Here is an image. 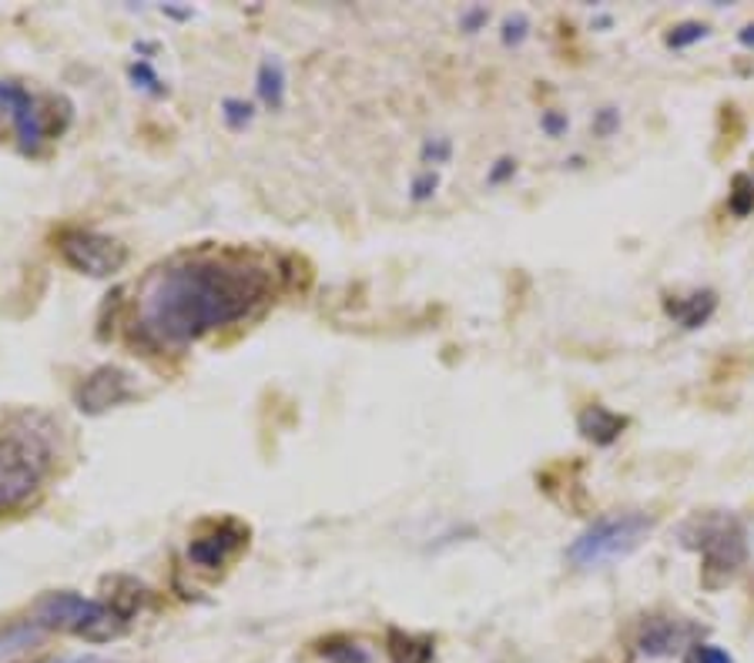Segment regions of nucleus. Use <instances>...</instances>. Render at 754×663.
Segmentation results:
<instances>
[{
	"mask_svg": "<svg viewBox=\"0 0 754 663\" xmlns=\"http://www.w3.org/2000/svg\"><path fill=\"white\" fill-rule=\"evenodd\" d=\"M276 289V272L248 251H201L155 269L138 292L142 339L181 349L209 332L258 312Z\"/></svg>",
	"mask_w": 754,
	"mask_h": 663,
	"instance_id": "nucleus-1",
	"label": "nucleus"
},
{
	"mask_svg": "<svg viewBox=\"0 0 754 663\" xmlns=\"http://www.w3.org/2000/svg\"><path fill=\"white\" fill-rule=\"evenodd\" d=\"M54 470V436L34 416L0 423V513L24 506Z\"/></svg>",
	"mask_w": 754,
	"mask_h": 663,
	"instance_id": "nucleus-2",
	"label": "nucleus"
},
{
	"mask_svg": "<svg viewBox=\"0 0 754 663\" xmlns=\"http://www.w3.org/2000/svg\"><path fill=\"white\" fill-rule=\"evenodd\" d=\"M677 540L684 550L701 557V580L708 589H718L734 573H741L751 553L744 522L734 513H721V509L688 516L677 529Z\"/></svg>",
	"mask_w": 754,
	"mask_h": 663,
	"instance_id": "nucleus-3",
	"label": "nucleus"
},
{
	"mask_svg": "<svg viewBox=\"0 0 754 663\" xmlns=\"http://www.w3.org/2000/svg\"><path fill=\"white\" fill-rule=\"evenodd\" d=\"M654 533V519L647 513H613L594 519L584 533L567 547V563L577 570H600L607 563L628 560Z\"/></svg>",
	"mask_w": 754,
	"mask_h": 663,
	"instance_id": "nucleus-4",
	"label": "nucleus"
},
{
	"mask_svg": "<svg viewBox=\"0 0 754 663\" xmlns=\"http://www.w3.org/2000/svg\"><path fill=\"white\" fill-rule=\"evenodd\" d=\"M31 620H37L47 633L64 630L91 643H108L127 630V620L118 610H111L104 600H91V596L71 589L44 593L31 610Z\"/></svg>",
	"mask_w": 754,
	"mask_h": 663,
	"instance_id": "nucleus-5",
	"label": "nucleus"
},
{
	"mask_svg": "<svg viewBox=\"0 0 754 663\" xmlns=\"http://www.w3.org/2000/svg\"><path fill=\"white\" fill-rule=\"evenodd\" d=\"M57 251L75 272L91 276V279L118 276L127 265V248L118 238L91 232V228H64L57 235Z\"/></svg>",
	"mask_w": 754,
	"mask_h": 663,
	"instance_id": "nucleus-6",
	"label": "nucleus"
},
{
	"mask_svg": "<svg viewBox=\"0 0 754 663\" xmlns=\"http://www.w3.org/2000/svg\"><path fill=\"white\" fill-rule=\"evenodd\" d=\"M248 547V526L235 516L201 522L198 533L188 540V563L204 573H219Z\"/></svg>",
	"mask_w": 754,
	"mask_h": 663,
	"instance_id": "nucleus-7",
	"label": "nucleus"
},
{
	"mask_svg": "<svg viewBox=\"0 0 754 663\" xmlns=\"http://www.w3.org/2000/svg\"><path fill=\"white\" fill-rule=\"evenodd\" d=\"M0 94H4L8 101V117L14 124V135H18V148L24 155H37L41 145L47 142V135H54V131H60L64 124H57V117H47V111L41 108V101L14 85V81H0Z\"/></svg>",
	"mask_w": 754,
	"mask_h": 663,
	"instance_id": "nucleus-8",
	"label": "nucleus"
},
{
	"mask_svg": "<svg viewBox=\"0 0 754 663\" xmlns=\"http://www.w3.org/2000/svg\"><path fill=\"white\" fill-rule=\"evenodd\" d=\"M138 389H134V375L118 369V366H101L95 369L81 385H78V409L88 416H101L121 403H131Z\"/></svg>",
	"mask_w": 754,
	"mask_h": 663,
	"instance_id": "nucleus-9",
	"label": "nucleus"
},
{
	"mask_svg": "<svg viewBox=\"0 0 754 663\" xmlns=\"http://www.w3.org/2000/svg\"><path fill=\"white\" fill-rule=\"evenodd\" d=\"M695 633L691 623L684 620H670V617H651L641 623L637 630V653L647 660H661V656H674L688 637Z\"/></svg>",
	"mask_w": 754,
	"mask_h": 663,
	"instance_id": "nucleus-10",
	"label": "nucleus"
},
{
	"mask_svg": "<svg viewBox=\"0 0 754 663\" xmlns=\"http://www.w3.org/2000/svg\"><path fill=\"white\" fill-rule=\"evenodd\" d=\"M718 308V292L711 289H695L691 295H667L664 299V312L674 325H680L684 332H695L701 325H708V318Z\"/></svg>",
	"mask_w": 754,
	"mask_h": 663,
	"instance_id": "nucleus-11",
	"label": "nucleus"
},
{
	"mask_svg": "<svg viewBox=\"0 0 754 663\" xmlns=\"http://www.w3.org/2000/svg\"><path fill=\"white\" fill-rule=\"evenodd\" d=\"M628 426H631L628 416L613 413V409H607V406H600V403L587 406V409L577 416V432H580L587 442H594V446H613L617 439L624 436Z\"/></svg>",
	"mask_w": 754,
	"mask_h": 663,
	"instance_id": "nucleus-12",
	"label": "nucleus"
},
{
	"mask_svg": "<svg viewBox=\"0 0 754 663\" xmlns=\"http://www.w3.org/2000/svg\"><path fill=\"white\" fill-rule=\"evenodd\" d=\"M148 600H152V589L145 583H138L134 576H114L111 580V593L104 596V604L111 610H118L127 623L148 607Z\"/></svg>",
	"mask_w": 754,
	"mask_h": 663,
	"instance_id": "nucleus-13",
	"label": "nucleus"
},
{
	"mask_svg": "<svg viewBox=\"0 0 754 663\" xmlns=\"http://www.w3.org/2000/svg\"><path fill=\"white\" fill-rule=\"evenodd\" d=\"M44 627L37 623V620H14V623H4L0 627V663L4 660H14L18 653H24V650H31V647H37L41 640H44Z\"/></svg>",
	"mask_w": 754,
	"mask_h": 663,
	"instance_id": "nucleus-14",
	"label": "nucleus"
},
{
	"mask_svg": "<svg viewBox=\"0 0 754 663\" xmlns=\"http://www.w3.org/2000/svg\"><path fill=\"white\" fill-rule=\"evenodd\" d=\"M315 653L329 663H373V650L350 633H332L315 643Z\"/></svg>",
	"mask_w": 754,
	"mask_h": 663,
	"instance_id": "nucleus-15",
	"label": "nucleus"
},
{
	"mask_svg": "<svg viewBox=\"0 0 754 663\" xmlns=\"http://www.w3.org/2000/svg\"><path fill=\"white\" fill-rule=\"evenodd\" d=\"M389 663H430L433 660V640L430 637H413L402 630H389L386 637Z\"/></svg>",
	"mask_w": 754,
	"mask_h": 663,
	"instance_id": "nucleus-16",
	"label": "nucleus"
},
{
	"mask_svg": "<svg viewBox=\"0 0 754 663\" xmlns=\"http://www.w3.org/2000/svg\"><path fill=\"white\" fill-rule=\"evenodd\" d=\"M255 88H258L262 104H268V108H282V101H286V68H282V60L265 57V60L258 64Z\"/></svg>",
	"mask_w": 754,
	"mask_h": 663,
	"instance_id": "nucleus-17",
	"label": "nucleus"
},
{
	"mask_svg": "<svg viewBox=\"0 0 754 663\" xmlns=\"http://www.w3.org/2000/svg\"><path fill=\"white\" fill-rule=\"evenodd\" d=\"M728 209L734 218H747L754 212V175L738 171L731 178V191H728Z\"/></svg>",
	"mask_w": 754,
	"mask_h": 663,
	"instance_id": "nucleus-18",
	"label": "nucleus"
},
{
	"mask_svg": "<svg viewBox=\"0 0 754 663\" xmlns=\"http://www.w3.org/2000/svg\"><path fill=\"white\" fill-rule=\"evenodd\" d=\"M708 34H711V31H708V24H701V21H680V24H674V27L664 34V44H667L670 50H684V47L701 44Z\"/></svg>",
	"mask_w": 754,
	"mask_h": 663,
	"instance_id": "nucleus-19",
	"label": "nucleus"
},
{
	"mask_svg": "<svg viewBox=\"0 0 754 663\" xmlns=\"http://www.w3.org/2000/svg\"><path fill=\"white\" fill-rule=\"evenodd\" d=\"M127 78L134 81V88H142V91H148V94H155V98H162L168 88L162 85V78H158V71L152 68V64L142 57V60H134L131 68H127Z\"/></svg>",
	"mask_w": 754,
	"mask_h": 663,
	"instance_id": "nucleus-20",
	"label": "nucleus"
},
{
	"mask_svg": "<svg viewBox=\"0 0 754 663\" xmlns=\"http://www.w3.org/2000/svg\"><path fill=\"white\" fill-rule=\"evenodd\" d=\"M222 117H225V124H229L232 131H242V127L252 124L255 108H252V101H245V98H225V101H222Z\"/></svg>",
	"mask_w": 754,
	"mask_h": 663,
	"instance_id": "nucleus-21",
	"label": "nucleus"
},
{
	"mask_svg": "<svg viewBox=\"0 0 754 663\" xmlns=\"http://www.w3.org/2000/svg\"><path fill=\"white\" fill-rule=\"evenodd\" d=\"M684 663H734V656L714 643H691L684 653Z\"/></svg>",
	"mask_w": 754,
	"mask_h": 663,
	"instance_id": "nucleus-22",
	"label": "nucleus"
},
{
	"mask_svg": "<svg viewBox=\"0 0 754 663\" xmlns=\"http://www.w3.org/2000/svg\"><path fill=\"white\" fill-rule=\"evenodd\" d=\"M436 188H440V175L433 168H426L409 181V198H413V202H430V198L436 194Z\"/></svg>",
	"mask_w": 754,
	"mask_h": 663,
	"instance_id": "nucleus-23",
	"label": "nucleus"
},
{
	"mask_svg": "<svg viewBox=\"0 0 754 663\" xmlns=\"http://www.w3.org/2000/svg\"><path fill=\"white\" fill-rule=\"evenodd\" d=\"M594 135L597 138H613L617 135V127H621V111H617V108H600V111H594Z\"/></svg>",
	"mask_w": 754,
	"mask_h": 663,
	"instance_id": "nucleus-24",
	"label": "nucleus"
},
{
	"mask_svg": "<svg viewBox=\"0 0 754 663\" xmlns=\"http://www.w3.org/2000/svg\"><path fill=\"white\" fill-rule=\"evenodd\" d=\"M420 158H423V165H426V168H433V165H446V161L453 158V142H450V138H430V142L423 145Z\"/></svg>",
	"mask_w": 754,
	"mask_h": 663,
	"instance_id": "nucleus-25",
	"label": "nucleus"
},
{
	"mask_svg": "<svg viewBox=\"0 0 754 663\" xmlns=\"http://www.w3.org/2000/svg\"><path fill=\"white\" fill-rule=\"evenodd\" d=\"M526 34H530V21H526V14H513V18H507L503 21V44L507 47H520L523 41H526Z\"/></svg>",
	"mask_w": 754,
	"mask_h": 663,
	"instance_id": "nucleus-26",
	"label": "nucleus"
},
{
	"mask_svg": "<svg viewBox=\"0 0 754 663\" xmlns=\"http://www.w3.org/2000/svg\"><path fill=\"white\" fill-rule=\"evenodd\" d=\"M540 127L546 131V138H561V135H567L570 121H567V114H561V111H543Z\"/></svg>",
	"mask_w": 754,
	"mask_h": 663,
	"instance_id": "nucleus-27",
	"label": "nucleus"
},
{
	"mask_svg": "<svg viewBox=\"0 0 754 663\" xmlns=\"http://www.w3.org/2000/svg\"><path fill=\"white\" fill-rule=\"evenodd\" d=\"M487 21H490V11H487V8H466V11L459 14V27H463L466 34L484 31Z\"/></svg>",
	"mask_w": 754,
	"mask_h": 663,
	"instance_id": "nucleus-28",
	"label": "nucleus"
},
{
	"mask_svg": "<svg viewBox=\"0 0 754 663\" xmlns=\"http://www.w3.org/2000/svg\"><path fill=\"white\" fill-rule=\"evenodd\" d=\"M513 175H517V161H513V158H500V161L490 168L487 181H490V184H503V181H510Z\"/></svg>",
	"mask_w": 754,
	"mask_h": 663,
	"instance_id": "nucleus-29",
	"label": "nucleus"
},
{
	"mask_svg": "<svg viewBox=\"0 0 754 663\" xmlns=\"http://www.w3.org/2000/svg\"><path fill=\"white\" fill-rule=\"evenodd\" d=\"M738 41H741L744 47H754V24H744V27L738 31Z\"/></svg>",
	"mask_w": 754,
	"mask_h": 663,
	"instance_id": "nucleus-30",
	"label": "nucleus"
},
{
	"mask_svg": "<svg viewBox=\"0 0 754 663\" xmlns=\"http://www.w3.org/2000/svg\"><path fill=\"white\" fill-rule=\"evenodd\" d=\"M57 663H111V660H101V656H67V660H57Z\"/></svg>",
	"mask_w": 754,
	"mask_h": 663,
	"instance_id": "nucleus-31",
	"label": "nucleus"
},
{
	"mask_svg": "<svg viewBox=\"0 0 754 663\" xmlns=\"http://www.w3.org/2000/svg\"><path fill=\"white\" fill-rule=\"evenodd\" d=\"M8 117V101H4V94H0V121Z\"/></svg>",
	"mask_w": 754,
	"mask_h": 663,
	"instance_id": "nucleus-32",
	"label": "nucleus"
}]
</instances>
